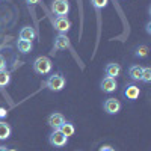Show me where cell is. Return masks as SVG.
I'll list each match as a JSON object with an SVG mask.
<instances>
[{
	"label": "cell",
	"mask_w": 151,
	"mask_h": 151,
	"mask_svg": "<svg viewBox=\"0 0 151 151\" xmlns=\"http://www.w3.org/2000/svg\"><path fill=\"white\" fill-rule=\"evenodd\" d=\"M65 85H67L65 77L62 74H59V73H55L52 76H48L47 80L44 82V86L47 88V89L53 91V92H60L65 88Z\"/></svg>",
	"instance_id": "cell-1"
},
{
	"label": "cell",
	"mask_w": 151,
	"mask_h": 151,
	"mask_svg": "<svg viewBox=\"0 0 151 151\" xmlns=\"http://www.w3.org/2000/svg\"><path fill=\"white\" fill-rule=\"evenodd\" d=\"M32 68L36 74H48L50 71H52L53 68V64H52V60H50L47 56H40V58H36L33 60V64H32Z\"/></svg>",
	"instance_id": "cell-2"
},
{
	"label": "cell",
	"mask_w": 151,
	"mask_h": 151,
	"mask_svg": "<svg viewBox=\"0 0 151 151\" xmlns=\"http://www.w3.org/2000/svg\"><path fill=\"white\" fill-rule=\"evenodd\" d=\"M48 144L55 148H62L68 144V137L62 133L60 130H53L48 136Z\"/></svg>",
	"instance_id": "cell-3"
},
{
	"label": "cell",
	"mask_w": 151,
	"mask_h": 151,
	"mask_svg": "<svg viewBox=\"0 0 151 151\" xmlns=\"http://www.w3.org/2000/svg\"><path fill=\"white\" fill-rule=\"evenodd\" d=\"M52 12L58 17H65L70 12V2L68 0H53L52 2Z\"/></svg>",
	"instance_id": "cell-4"
},
{
	"label": "cell",
	"mask_w": 151,
	"mask_h": 151,
	"mask_svg": "<svg viewBox=\"0 0 151 151\" xmlns=\"http://www.w3.org/2000/svg\"><path fill=\"white\" fill-rule=\"evenodd\" d=\"M124 97L127 98V100H130V101H134V100H137L139 98V95H141V88L137 86V85H134V83H127L125 85V88H124Z\"/></svg>",
	"instance_id": "cell-5"
},
{
	"label": "cell",
	"mask_w": 151,
	"mask_h": 151,
	"mask_svg": "<svg viewBox=\"0 0 151 151\" xmlns=\"http://www.w3.org/2000/svg\"><path fill=\"white\" fill-rule=\"evenodd\" d=\"M103 109H104L106 113H109V115H116L121 110V101L116 98H107L103 104Z\"/></svg>",
	"instance_id": "cell-6"
},
{
	"label": "cell",
	"mask_w": 151,
	"mask_h": 151,
	"mask_svg": "<svg viewBox=\"0 0 151 151\" xmlns=\"http://www.w3.org/2000/svg\"><path fill=\"white\" fill-rule=\"evenodd\" d=\"M67 119H65V116L62 115L60 112H53L52 115L48 116V119H47V122H48V125L52 127L53 130H59L60 129V125L64 124Z\"/></svg>",
	"instance_id": "cell-7"
},
{
	"label": "cell",
	"mask_w": 151,
	"mask_h": 151,
	"mask_svg": "<svg viewBox=\"0 0 151 151\" xmlns=\"http://www.w3.org/2000/svg\"><path fill=\"white\" fill-rule=\"evenodd\" d=\"M70 48V38L65 33H59L55 38V44H53V53L58 50H67Z\"/></svg>",
	"instance_id": "cell-8"
},
{
	"label": "cell",
	"mask_w": 151,
	"mask_h": 151,
	"mask_svg": "<svg viewBox=\"0 0 151 151\" xmlns=\"http://www.w3.org/2000/svg\"><path fill=\"white\" fill-rule=\"evenodd\" d=\"M55 29L59 32V33H65L71 29V21L67 18V17H56L55 18Z\"/></svg>",
	"instance_id": "cell-9"
},
{
	"label": "cell",
	"mask_w": 151,
	"mask_h": 151,
	"mask_svg": "<svg viewBox=\"0 0 151 151\" xmlns=\"http://www.w3.org/2000/svg\"><path fill=\"white\" fill-rule=\"evenodd\" d=\"M100 86H101V91L106 92V94L115 92V91L118 89L116 79H113V77H104V79L101 80V83H100Z\"/></svg>",
	"instance_id": "cell-10"
},
{
	"label": "cell",
	"mask_w": 151,
	"mask_h": 151,
	"mask_svg": "<svg viewBox=\"0 0 151 151\" xmlns=\"http://www.w3.org/2000/svg\"><path fill=\"white\" fill-rule=\"evenodd\" d=\"M36 38V30L35 27L32 26H24L21 30H20V40H24V41H33Z\"/></svg>",
	"instance_id": "cell-11"
},
{
	"label": "cell",
	"mask_w": 151,
	"mask_h": 151,
	"mask_svg": "<svg viewBox=\"0 0 151 151\" xmlns=\"http://www.w3.org/2000/svg\"><path fill=\"white\" fill-rule=\"evenodd\" d=\"M104 73H106V77H113V79H116L118 76L121 74V65H119V64H115V62H110V64L106 65Z\"/></svg>",
	"instance_id": "cell-12"
},
{
	"label": "cell",
	"mask_w": 151,
	"mask_h": 151,
	"mask_svg": "<svg viewBox=\"0 0 151 151\" xmlns=\"http://www.w3.org/2000/svg\"><path fill=\"white\" fill-rule=\"evenodd\" d=\"M17 48H18V52H20V53L27 55V53H30L32 50H33V44H32L30 41L18 40V41H17Z\"/></svg>",
	"instance_id": "cell-13"
},
{
	"label": "cell",
	"mask_w": 151,
	"mask_h": 151,
	"mask_svg": "<svg viewBox=\"0 0 151 151\" xmlns=\"http://www.w3.org/2000/svg\"><path fill=\"white\" fill-rule=\"evenodd\" d=\"M11 133H12V129L11 125L5 121H0V141H6L11 137Z\"/></svg>",
	"instance_id": "cell-14"
},
{
	"label": "cell",
	"mask_w": 151,
	"mask_h": 151,
	"mask_svg": "<svg viewBox=\"0 0 151 151\" xmlns=\"http://www.w3.org/2000/svg\"><path fill=\"white\" fill-rule=\"evenodd\" d=\"M141 76H142V67L141 65H132L129 68V77L133 82H139L141 80Z\"/></svg>",
	"instance_id": "cell-15"
},
{
	"label": "cell",
	"mask_w": 151,
	"mask_h": 151,
	"mask_svg": "<svg viewBox=\"0 0 151 151\" xmlns=\"http://www.w3.org/2000/svg\"><path fill=\"white\" fill-rule=\"evenodd\" d=\"M62 133H64L67 137H70V136H73L74 133H76V127H74V124L71 122V121H65L64 124L60 125V129H59Z\"/></svg>",
	"instance_id": "cell-16"
},
{
	"label": "cell",
	"mask_w": 151,
	"mask_h": 151,
	"mask_svg": "<svg viewBox=\"0 0 151 151\" xmlns=\"http://www.w3.org/2000/svg\"><path fill=\"white\" fill-rule=\"evenodd\" d=\"M11 83V73L6 70H0V88H6Z\"/></svg>",
	"instance_id": "cell-17"
},
{
	"label": "cell",
	"mask_w": 151,
	"mask_h": 151,
	"mask_svg": "<svg viewBox=\"0 0 151 151\" xmlns=\"http://www.w3.org/2000/svg\"><path fill=\"white\" fill-rule=\"evenodd\" d=\"M148 52H150L148 45L142 44V45H139V47H136V50H134V56H136V58H139V59H144V58L148 56Z\"/></svg>",
	"instance_id": "cell-18"
},
{
	"label": "cell",
	"mask_w": 151,
	"mask_h": 151,
	"mask_svg": "<svg viewBox=\"0 0 151 151\" xmlns=\"http://www.w3.org/2000/svg\"><path fill=\"white\" fill-rule=\"evenodd\" d=\"M141 80H142L144 83H150V82H151V68H150V67H144V68H142Z\"/></svg>",
	"instance_id": "cell-19"
},
{
	"label": "cell",
	"mask_w": 151,
	"mask_h": 151,
	"mask_svg": "<svg viewBox=\"0 0 151 151\" xmlns=\"http://www.w3.org/2000/svg\"><path fill=\"white\" fill-rule=\"evenodd\" d=\"M91 3H92V6H94L97 11H101L103 8L107 6L109 0H91Z\"/></svg>",
	"instance_id": "cell-20"
},
{
	"label": "cell",
	"mask_w": 151,
	"mask_h": 151,
	"mask_svg": "<svg viewBox=\"0 0 151 151\" xmlns=\"http://www.w3.org/2000/svg\"><path fill=\"white\" fill-rule=\"evenodd\" d=\"M8 116V109L3 107V106H0V119H3Z\"/></svg>",
	"instance_id": "cell-21"
},
{
	"label": "cell",
	"mask_w": 151,
	"mask_h": 151,
	"mask_svg": "<svg viewBox=\"0 0 151 151\" xmlns=\"http://www.w3.org/2000/svg\"><path fill=\"white\" fill-rule=\"evenodd\" d=\"M0 70H6V59L3 55H0Z\"/></svg>",
	"instance_id": "cell-22"
},
{
	"label": "cell",
	"mask_w": 151,
	"mask_h": 151,
	"mask_svg": "<svg viewBox=\"0 0 151 151\" xmlns=\"http://www.w3.org/2000/svg\"><path fill=\"white\" fill-rule=\"evenodd\" d=\"M24 2L27 3V6H29V8H33L35 5H38V3H40V0H24Z\"/></svg>",
	"instance_id": "cell-23"
},
{
	"label": "cell",
	"mask_w": 151,
	"mask_h": 151,
	"mask_svg": "<svg viewBox=\"0 0 151 151\" xmlns=\"http://www.w3.org/2000/svg\"><path fill=\"white\" fill-rule=\"evenodd\" d=\"M98 151H116L115 148H112L110 145H103V147H100Z\"/></svg>",
	"instance_id": "cell-24"
},
{
	"label": "cell",
	"mask_w": 151,
	"mask_h": 151,
	"mask_svg": "<svg viewBox=\"0 0 151 151\" xmlns=\"http://www.w3.org/2000/svg\"><path fill=\"white\" fill-rule=\"evenodd\" d=\"M145 30H147V33H148V35H151V23H150V21L147 23V26H145Z\"/></svg>",
	"instance_id": "cell-25"
},
{
	"label": "cell",
	"mask_w": 151,
	"mask_h": 151,
	"mask_svg": "<svg viewBox=\"0 0 151 151\" xmlns=\"http://www.w3.org/2000/svg\"><path fill=\"white\" fill-rule=\"evenodd\" d=\"M0 151H9L6 147H3V145H0Z\"/></svg>",
	"instance_id": "cell-26"
},
{
	"label": "cell",
	"mask_w": 151,
	"mask_h": 151,
	"mask_svg": "<svg viewBox=\"0 0 151 151\" xmlns=\"http://www.w3.org/2000/svg\"><path fill=\"white\" fill-rule=\"evenodd\" d=\"M9 151H15V150H9Z\"/></svg>",
	"instance_id": "cell-27"
}]
</instances>
